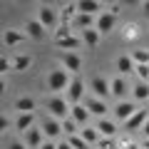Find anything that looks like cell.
I'll use <instances>...</instances> for the list:
<instances>
[{
    "label": "cell",
    "mask_w": 149,
    "mask_h": 149,
    "mask_svg": "<svg viewBox=\"0 0 149 149\" xmlns=\"http://www.w3.org/2000/svg\"><path fill=\"white\" fill-rule=\"evenodd\" d=\"M77 10L85 13V15H92V17H100L102 13V3H97V0H80L77 3Z\"/></svg>",
    "instance_id": "cell-13"
},
{
    "label": "cell",
    "mask_w": 149,
    "mask_h": 149,
    "mask_svg": "<svg viewBox=\"0 0 149 149\" xmlns=\"http://www.w3.org/2000/svg\"><path fill=\"white\" fill-rule=\"evenodd\" d=\"M45 142H47V137H45L42 127H37V124H35L30 132H25V144H27L30 149H40Z\"/></svg>",
    "instance_id": "cell-7"
},
{
    "label": "cell",
    "mask_w": 149,
    "mask_h": 149,
    "mask_svg": "<svg viewBox=\"0 0 149 149\" xmlns=\"http://www.w3.org/2000/svg\"><path fill=\"white\" fill-rule=\"evenodd\" d=\"M80 129H82V127H80L77 122H74L72 117L62 122V132H65V134H70V137H72V134H80Z\"/></svg>",
    "instance_id": "cell-31"
},
{
    "label": "cell",
    "mask_w": 149,
    "mask_h": 149,
    "mask_svg": "<svg viewBox=\"0 0 149 149\" xmlns=\"http://www.w3.org/2000/svg\"><path fill=\"white\" fill-rule=\"evenodd\" d=\"M114 25H117V15L114 13H109V10H104L100 17H97V30H100V35H107V32H112L114 30Z\"/></svg>",
    "instance_id": "cell-8"
},
{
    "label": "cell",
    "mask_w": 149,
    "mask_h": 149,
    "mask_svg": "<svg viewBox=\"0 0 149 149\" xmlns=\"http://www.w3.org/2000/svg\"><path fill=\"white\" fill-rule=\"evenodd\" d=\"M30 65H32V57H30V55H15V57H13V70H17V72L30 70Z\"/></svg>",
    "instance_id": "cell-27"
},
{
    "label": "cell",
    "mask_w": 149,
    "mask_h": 149,
    "mask_svg": "<svg viewBox=\"0 0 149 149\" xmlns=\"http://www.w3.org/2000/svg\"><path fill=\"white\" fill-rule=\"evenodd\" d=\"M82 95H85V82H82L80 74H74L72 82H70V87H67V102L70 104H80Z\"/></svg>",
    "instance_id": "cell-3"
},
{
    "label": "cell",
    "mask_w": 149,
    "mask_h": 149,
    "mask_svg": "<svg viewBox=\"0 0 149 149\" xmlns=\"http://www.w3.org/2000/svg\"><path fill=\"white\" fill-rule=\"evenodd\" d=\"M37 20L42 22L45 30H50V27L57 25V13H55V8L50 5H40V13H37Z\"/></svg>",
    "instance_id": "cell-9"
},
{
    "label": "cell",
    "mask_w": 149,
    "mask_h": 149,
    "mask_svg": "<svg viewBox=\"0 0 149 149\" xmlns=\"http://www.w3.org/2000/svg\"><path fill=\"white\" fill-rule=\"evenodd\" d=\"M85 107L90 109V114H97L100 119H104L107 109H109V107H107V102H104V100H100V97H90V100L85 102Z\"/></svg>",
    "instance_id": "cell-14"
},
{
    "label": "cell",
    "mask_w": 149,
    "mask_h": 149,
    "mask_svg": "<svg viewBox=\"0 0 149 149\" xmlns=\"http://www.w3.org/2000/svg\"><path fill=\"white\" fill-rule=\"evenodd\" d=\"M142 134H144V139H149V119H147V124L142 127Z\"/></svg>",
    "instance_id": "cell-40"
},
{
    "label": "cell",
    "mask_w": 149,
    "mask_h": 149,
    "mask_svg": "<svg viewBox=\"0 0 149 149\" xmlns=\"http://www.w3.org/2000/svg\"><path fill=\"white\" fill-rule=\"evenodd\" d=\"M142 10H144V15L149 17V0H144V3H142Z\"/></svg>",
    "instance_id": "cell-41"
},
{
    "label": "cell",
    "mask_w": 149,
    "mask_h": 149,
    "mask_svg": "<svg viewBox=\"0 0 149 149\" xmlns=\"http://www.w3.org/2000/svg\"><path fill=\"white\" fill-rule=\"evenodd\" d=\"M70 117L74 122L80 124V127H87V119H90V109L85 104H72V112H70Z\"/></svg>",
    "instance_id": "cell-18"
},
{
    "label": "cell",
    "mask_w": 149,
    "mask_h": 149,
    "mask_svg": "<svg viewBox=\"0 0 149 149\" xmlns=\"http://www.w3.org/2000/svg\"><path fill=\"white\" fill-rule=\"evenodd\" d=\"M15 109L20 112V114H30V112L35 109V100H32V97H17L15 100Z\"/></svg>",
    "instance_id": "cell-24"
},
{
    "label": "cell",
    "mask_w": 149,
    "mask_h": 149,
    "mask_svg": "<svg viewBox=\"0 0 149 149\" xmlns=\"http://www.w3.org/2000/svg\"><path fill=\"white\" fill-rule=\"evenodd\" d=\"M90 90L95 92V97H100V100H107V97L112 95V87H109V82H107L104 77H95V80L90 82Z\"/></svg>",
    "instance_id": "cell-12"
},
{
    "label": "cell",
    "mask_w": 149,
    "mask_h": 149,
    "mask_svg": "<svg viewBox=\"0 0 149 149\" xmlns=\"http://www.w3.org/2000/svg\"><path fill=\"white\" fill-rule=\"evenodd\" d=\"M8 127H10V119H8V117H3V119H0V129H3V132H5Z\"/></svg>",
    "instance_id": "cell-36"
},
{
    "label": "cell",
    "mask_w": 149,
    "mask_h": 149,
    "mask_svg": "<svg viewBox=\"0 0 149 149\" xmlns=\"http://www.w3.org/2000/svg\"><path fill=\"white\" fill-rule=\"evenodd\" d=\"M97 25V17H92V15H85V13H77V17L72 20V27H77V30H90V27H95Z\"/></svg>",
    "instance_id": "cell-19"
},
{
    "label": "cell",
    "mask_w": 149,
    "mask_h": 149,
    "mask_svg": "<svg viewBox=\"0 0 149 149\" xmlns=\"http://www.w3.org/2000/svg\"><path fill=\"white\" fill-rule=\"evenodd\" d=\"M80 37H82V42H85L87 47H97L102 35H100V30H97V27H90V30H82Z\"/></svg>",
    "instance_id": "cell-20"
},
{
    "label": "cell",
    "mask_w": 149,
    "mask_h": 149,
    "mask_svg": "<svg viewBox=\"0 0 149 149\" xmlns=\"http://www.w3.org/2000/svg\"><path fill=\"white\" fill-rule=\"evenodd\" d=\"M8 149H25V144H22V142H13Z\"/></svg>",
    "instance_id": "cell-38"
},
{
    "label": "cell",
    "mask_w": 149,
    "mask_h": 149,
    "mask_svg": "<svg viewBox=\"0 0 149 149\" xmlns=\"http://www.w3.org/2000/svg\"><path fill=\"white\" fill-rule=\"evenodd\" d=\"M147 119H149V109H137L132 117L124 122V132H137V129H142L144 124H147Z\"/></svg>",
    "instance_id": "cell-4"
},
{
    "label": "cell",
    "mask_w": 149,
    "mask_h": 149,
    "mask_svg": "<svg viewBox=\"0 0 149 149\" xmlns=\"http://www.w3.org/2000/svg\"><path fill=\"white\" fill-rule=\"evenodd\" d=\"M109 87H112V97H117V102H124V97L129 92V85H127V80H124L122 74H117L114 80H109Z\"/></svg>",
    "instance_id": "cell-10"
},
{
    "label": "cell",
    "mask_w": 149,
    "mask_h": 149,
    "mask_svg": "<svg viewBox=\"0 0 149 149\" xmlns=\"http://www.w3.org/2000/svg\"><path fill=\"white\" fill-rule=\"evenodd\" d=\"M60 60H62V67L70 70V72H80L82 70V57L77 52H60Z\"/></svg>",
    "instance_id": "cell-11"
},
{
    "label": "cell",
    "mask_w": 149,
    "mask_h": 149,
    "mask_svg": "<svg viewBox=\"0 0 149 149\" xmlns=\"http://www.w3.org/2000/svg\"><path fill=\"white\" fill-rule=\"evenodd\" d=\"M97 129H100V134L102 137H112V139H117V132H119V127H117V122H112V119H100V122L95 124Z\"/></svg>",
    "instance_id": "cell-15"
},
{
    "label": "cell",
    "mask_w": 149,
    "mask_h": 149,
    "mask_svg": "<svg viewBox=\"0 0 149 149\" xmlns=\"http://www.w3.org/2000/svg\"><path fill=\"white\" fill-rule=\"evenodd\" d=\"M97 149H119V147H117V139H112V137H102L100 142H97Z\"/></svg>",
    "instance_id": "cell-33"
},
{
    "label": "cell",
    "mask_w": 149,
    "mask_h": 149,
    "mask_svg": "<svg viewBox=\"0 0 149 149\" xmlns=\"http://www.w3.org/2000/svg\"><path fill=\"white\" fill-rule=\"evenodd\" d=\"M45 107H47L50 117L60 119V122H65V119H70V112H72V107H70V102L65 100V97H60V95H52V97H47V100H45Z\"/></svg>",
    "instance_id": "cell-2"
},
{
    "label": "cell",
    "mask_w": 149,
    "mask_h": 149,
    "mask_svg": "<svg viewBox=\"0 0 149 149\" xmlns=\"http://www.w3.org/2000/svg\"><path fill=\"white\" fill-rule=\"evenodd\" d=\"M134 72H137L139 82H149V65H137V67H134Z\"/></svg>",
    "instance_id": "cell-34"
},
{
    "label": "cell",
    "mask_w": 149,
    "mask_h": 149,
    "mask_svg": "<svg viewBox=\"0 0 149 149\" xmlns=\"http://www.w3.org/2000/svg\"><path fill=\"white\" fill-rule=\"evenodd\" d=\"M35 127V114H17V119H15V129L17 132H30V129Z\"/></svg>",
    "instance_id": "cell-21"
},
{
    "label": "cell",
    "mask_w": 149,
    "mask_h": 149,
    "mask_svg": "<svg viewBox=\"0 0 149 149\" xmlns=\"http://www.w3.org/2000/svg\"><path fill=\"white\" fill-rule=\"evenodd\" d=\"M142 149H149V139H142Z\"/></svg>",
    "instance_id": "cell-43"
},
{
    "label": "cell",
    "mask_w": 149,
    "mask_h": 149,
    "mask_svg": "<svg viewBox=\"0 0 149 149\" xmlns=\"http://www.w3.org/2000/svg\"><path fill=\"white\" fill-rule=\"evenodd\" d=\"M25 30H27V37H32V40H42L45 37V27L37 17H32V20L25 22Z\"/></svg>",
    "instance_id": "cell-16"
},
{
    "label": "cell",
    "mask_w": 149,
    "mask_h": 149,
    "mask_svg": "<svg viewBox=\"0 0 149 149\" xmlns=\"http://www.w3.org/2000/svg\"><path fill=\"white\" fill-rule=\"evenodd\" d=\"M67 37H74V35H72V25L62 22V25L55 30V40H67Z\"/></svg>",
    "instance_id": "cell-30"
},
{
    "label": "cell",
    "mask_w": 149,
    "mask_h": 149,
    "mask_svg": "<svg viewBox=\"0 0 149 149\" xmlns=\"http://www.w3.org/2000/svg\"><path fill=\"white\" fill-rule=\"evenodd\" d=\"M70 82H72V77H70V70H65V67H55V70H50V74H47V90L52 92V95H60L62 90H67Z\"/></svg>",
    "instance_id": "cell-1"
},
{
    "label": "cell",
    "mask_w": 149,
    "mask_h": 149,
    "mask_svg": "<svg viewBox=\"0 0 149 149\" xmlns=\"http://www.w3.org/2000/svg\"><path fill=\"white\" fill-rule=\"evenodd\" d=\"M10 70H13V60L8 55H3L0 57V72H10Z\"/></svg>",
    "instance_id": "cell-35"
},
{
    "label": "cell",
    "mask_w": 149,
    "mask_h": 149,
    "mask_svg": "<svg viewBox=\"0 0 149 149\" xmlns=\"http://www.w3.org/2000/svg\"><path fill=\"white\" fill-rule=\"evenodd\" d=\"M22 40H25V32H20V30L8 27V30L3 32V42H5V47H15V45H20Z\"/></svg>",
    "instance_id": "cell-17"
},
{
    "label": "cell",
    "mask_w": 149,
    "mask_h": 149,
    "mask_svg": "<svg viewBox=\"0 0 149 149\" xmlns=\"http://www.w3.org/2000/svg\"><path fill=\"white\" fill-rule=\"evenodd\" d=\"M67 142H70V144H72V149H92V147H90V144H87V142H85V139H82V137H80V134H72V137H67Z\"/></svg>",
    "instance_id": "cell-32"
},
{
    "label": "cell",
    "mask_w": 149,
    "mask_h": 149,
    "mask_svg": "<svg viewBox=\"0 0 149 149\" xmlns=\"http://www.w3.org/2000/svg\"><path fill=\"white\" fill-rule=\"evenodd\" d=\"M132 60L134 65H149V50H132Z\"/></svg>",
    "instance_id": "cell-29"
},
{
    "label": "cell",
    "mask_w": 149,
    "mask_h": 149,
    "mask_svg": "<svg viewBox=\"0 0 149 149\" xmlns=\"http://www.w3.org/2000/svg\"><path fill=\"white\" fill-rule=\"evenodd\" d=\"M134 60H132V55H119V60H117V70H119V74H129V72H134Z\"/></svg>",
    "instance_id": "cell-23"
},
{
    "label": "cell",
    "mask_w": 149,
    "mask_h": 149,
    "mask_svg": "<svg viewBox=\"0 0 149 149\" xmlns=\"http://www.w3.org/2000/svg\"><path fill=\"white\" fill-rule=\"evenodd\" d=\"M122 149H139V144H134V142H127V144H122Z\"/></svg>",
    "instance_id": "cell-39"
},
{
    "label": "cell",
    "mask_w": 149,
    "mask_h": 149,
    "mask_svg": "<svg viewBox=\"0 0 149 149\" xmlns=\"http://www.w3.org/2000/svg\"><path fill=\"white\" fill-rule=\"evenodd\" d=\"M80 137L92 147V144H97V142L102 139V134H100V129H97V127H90V124H87V127H82V129H80Z\"/></svg>",
    "instance_id": "cell-22"
},
{
    "label": "cell",
    "mask_w": 149,
    "mask_h": 149,
    "mask_svg": "<svg viewBox=\"0 0 149 149\" xmlns=\"http://www.w3.org/2000/svg\"><path fill=\"white\" fill-rule=\"evenodd\" d=\"M60 50H65V52H72L74 47H80V37L74 35V37H67V40H57Z\"/></svg>",
    "instance_id": "cell-28"
},
{
    "label": "cell",
    "mask_w": 149,
    "mask_h": 149,
    "mask_svg": "<svg viewBox=\"0 0 149 149\" xmlns=\"http://www.w3.org/2000/svg\"><path fill=\"white\" fill-rule=\"evenodd\" d=\"M40 127H42L45 137H47L50 142H52V139H57L60 134H62V122H60V119H55V117H45Z\"/></svg>",
    "instance_id": "cell-6"
},
{
    "label": "cell",
    "mask_w": 149,
    "mask_h": 149,
    "mask_svg": "<svg viewBox=\"0 0 149 149\" xmlns=\"http://www.w3.org/2000/svg\"><path fill=\"white\" fill-rule=\"evenodd\" d=\"M77 3H67V5H62V10H60V15H62V20L67 22V25H72V20L77 17Z\"/></svg>",
    "instance_id": "cell-26"
},
{
    "label": "cell",
    "mask_w": 149,
    "mask_h": 149,
    "mask_svg": "<svg viewBox=\"0 0 149 149\" xmlns=\"http://www.w3.org/2000/svg\"><path fill=\"white\" fill-rule=\"evenodd\" d=\"M132 97H134L137 102L149 100V82H139V80H137V85H134V90H132Z\"/></svg>",
    "instance_id": "cell-25"
},
{
    "label": "cell",
    "mask_w": 149,
    "mask_h": 149,
    "mask_svg": "<svg viewBox=\"0 0 149 149\" xmlns=\"http://www.w3.org/2000/svg\"><path fill=\"white\" fill-rule=\"evenodd\" d=\"M134 112H137V104H134V102H129V100L117 102V104H114V119L124 124V122H127V119L134 114Z\"/></svg>",
    "instance_id": "cell-5"
},
{
    "label": "cell",
    "mask_w": 149,
    "mask_h": 149,
    "mask_svg": "<svg viewBox=\"0 0 149 149\" xmlns=\"http://www.w3.org/2000/svg\"><path fill=\"white\" fill-rule=\"evenodd\" d=\"M40 149H57V144H55V142H50V139H47V142H45V144H42Z\"/></svg>",
    "instance_id": "cell-37"
},
{
    "label": "cell",
    "mask_w": 149,
    "mask_h": 149,
    "mask_svg": "<svg viewBox=\"0 0 149 149\" xmlns=\"http://www.w3.org/2000/svg\"><path fill=\"white\" fill-rule=\"evenodd\" d=\"M57 149H72V144H70V142H60Z\"/></svg>",
    "instance_id": "cell-42"
}]
</instances>
